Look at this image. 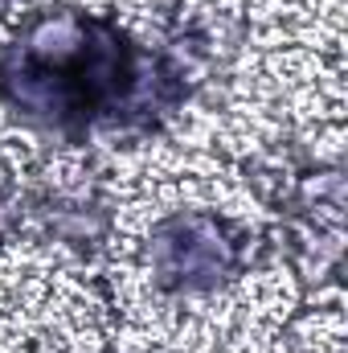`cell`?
<instances>
[{"instance_id": "6da1fadb", "label": "cell", "mask_w": 348, "mask_h": 353, "mask_svg": "<svg viewBox=\"0 0 348 353\" xmlns=\"http://www.w3.org/2000/svg\"><path fill=\"white\" fill-rule=\"evenodd\" d=\"M230 259H234V251H230L221 226L201 214L164 222L152 243V267L160 271L156 279L168 288H209L226 275Z\"/></svg>"}]
</instances>
